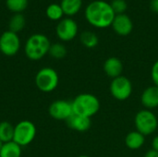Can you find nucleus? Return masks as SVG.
Returning <instances> with one entry per match:
<instances>
[{
    "label": "nucleus",
    "mask_w": 158,
    "mask_h": 157,
    "mask_svg": "<svg viewBox=\"0 0 158 157\" xmlns=\"http://www.w3.org/2000/svg\"><path fill=\"white\" fill-rule=\"evenodd\" d=\"M22 147L11 141L3 144L0 151V157H21Z\"/></svg>",
    "instance_id": "dca6fc26"
},
{
    "label": "nucleus",
    "mask_w": 158,
    "mask_h": 157,
    "mask_svg": "<svg viewBox=\"0 0 158 157\" xmlns=\"http://www.w3.org/2000/svg\"><path fill=\"white\" fill-rule=\"evenodd\" d=\"M67 53H68L67 48L63 43H51L48 55L55 59H62L67 56Z\"/></svg>",
    "instance_id": "412c9836"
},
{
    "label": "nucleus",
    "mask_w": 158,
    "mask_h": 157,
    "mask_svg": "<svg viewBox=\"0 0 158 157\" xmlns=\"http://www.w3.org/2000/svg\"><path fill=\"white\" fill-rule=\"evenodd\" d=\"M20 49V39L18 33L10 31H4L0 36V52L6 56H13Z\"/></svg>",
    "instance_id": "6e6552de"
},
{
    "label": "nucleus",
    "mask_w": 158,
    "mask_h": 157,
    "mask_svg": "<svg viewBox=\"0 0 158 157\" xmlns=\"http://www.w3.org/2000/svg\"><path fill=\"white\" fill-rule=\"evenodd\" d=\"M145 143V136L137 130L131 131L125 138V144L131 150H139Z\"/></svg>",
    "instance_id": "2eb2a0df"
},
{
    "label": "nucleus",
    "mask_w": 158,
    "mask_h": 157,
    "mask_svg": "<svg viewBox=\"0 0 158 157\" xmlns=\"http://www.w3.org/2000/svg\"><path fill=\"white\" fill-rule=\"evenodd\" d=\"M25 24H26L25 17L21 13H15L9 19L8 31L18 33L24 29Z\"/></svg>",
    "instance_id": "a211bd4d"
},
{
    "label": "nucleus",
    "mask_w": 158,
    "mask_h": 157,
    "mask_svg": "<svg viewBox=\"0 0 158 157\" xmlns=\"http://www.w3.org/2000/svg\"><path fill=\"white\" fill-rule=\"evenodd\" d=\"M48 113L50 117L56 120L67 121V119L73 114L72 104L66 100H56L50 104Z\"/></svg>",
    "instance_id": "9d476101"
},
{
    "label": "nucleus",
    "mask_w": 158,
    "mask_h": 157,
    "mask_svg": "<svg viewBox=\"0 0 158 157\" xmlns=\"http://www.w3.org/2000/svg\"><path fill=\"white\" fill-rule=\"evenodd\" d=\"M78 31L79 28L77 22L70 18H66L59 20L56 28V36L63 42H69L73 40L77 36Z\"/></svg>",
    "instance_id": "1a4fd4ad"
},
{
    "label": "nucleus",
    "mask_w": 158,
    "mask_h": 157,
    "mask_svg": "<svg viewBox=\"0 0 158 157\" xmlns=\"http://www.w3.org/2000/svg\"><path fill=\"white\" fill-rule=\"evenodd\" d=\"M144 157H158V152L153 150V149H151V150H149V151L145 154Z\"/></svg>",
    "instance_id": "cd10ccee"
},
{
    "label": "nucleus",
    "mask_w": 158,
    "mask_h": 157,
    "mask_svg": "<svg viewBox=\"0 0 158 157\" xmlns=\"http://www.w3.org/2000/svg\"><path fill=\"white\" fill-rule=\"evenodd\" d=\"M152 149L158 152V135H156L152 142Z\"/></svg>",
    "instance_id": "bb28decb"
},
{
    "label": "nucleus",
    "mask_w": 158,
    "mask_h": 157,
    "mask_svg": "<svg viewBox=\"0 0 158 157\" xmlns=\"http://www.w3.org/2000/svg\"><path fill=\"white\" fill-rule=\"evenodd\" d=\"M66 122L69 129L79 131V132L87 131L92 127V119L91 118L77 115L74 113L67 119Z\"/></svg>",
    "instance_id": "f8f14e48"
},
{
    "label": "nucleus",
    "mask_w": 158,
    "mask_h": 157,
    "mask_svg": "<svg viewBox=\"0 0 158 157\" xmlns=\"http://www.w3.org/2000/svg\"><path fill=\"white\" fill-rule=\"evenodd\" d=\"M78 157H90V156H88V155H80V156H78Z\"/></svg>",
    "instance_id": "c756f323"
},
{
    "label": "nucleus",
    "mask_w": 158,
    "mask_h": 157,
    "mask_svg": "<svg viewBox=\"0 0 158 157\" xmlns=\"http://www.w3.org/2000/svg\"><path fill=\"white\" fill-rule=\"evenodd\" d=\"M51 46V43L47 36L42 33L31 35L24 45L25 56L32 61H37L45 56Z\"/></svg>",
    "instance_id": "f03ea898"
},
{
    "label": "nucleus",
    "mask_w": 158,
    "mask_h": 157,
    "mask_svg": "<svg viewBox=\"0 0 158 157\" xmlns=\"http://www.w3.org/2000/svg\"><path fill=\"white\" fill-rule=\"evenodd\" d=\"M85 19L92 26L99 29L110 27L116 17L110 3L103 0L91 2L85 9Z\"/></svg>",
    "instance_id": "f257e3e1"
},
{
    "label": "nucleus",
    "mask_w": 158,
    "mask_h": 157,
    "mask_svg": "<svg viewBox=\"0 0 158 157\" xmlns=\"http://www.w3.org/2000/svg\"><path fill=\"white\" fill-rule=\"evenodd\" d=\"M28 0H6V7L14 13H21L28 6Z\"/></svg>",
    "instance_id": "5701e85b"
},
{
    "label": "nucleus",
    "mask_w": 158,
    "mask_h": 157,
    "mask_svg": "<svg viewBox=\"0 0 158 157\" xmlns=\"http://www.w3.org/2000/svg\"><path fill=\"white\" fill-rule=\"evenodd\" d=\"M73 113L92 118L100 110L99 99L92 93H81L71 102Z\"/></svg>",
    "instance_id": "7ed1b4c3"
},
{
    "label": "nucleus",
    "mask_w": 158,
    "mask_h": 157,
    "mask_svg": "<svg viewBox=\"0 0 158 157\" xmlns=\"http://www.w3.org/2000/svg\"><path fill=\"white\" fill-rule=\"evenodd\" d=\"M150 9L154 13L158 14V0H150Z\"/></svg>",
    "instance_id": "a878e982"
},
{
    "label": "nucleus",
    "mask_w": 158,
    "mask_h": 157,
    "mask_svg": "<svg viewBox=\"0 0 158 157\" xmlns=\"http://www.w3.org/2000/svg\"><path fill=\"white\" fill-rule=\"evenodd\" d=\"M3 144H4V143H2V142L0 141V151H1V149H2V146H3Z\"/></svg>",
    "instance_id": "c85d7f7f"
},
{
    "label": "nucleus",
    "mask_w": 158,
    "mask_h": 157,
    "mask_svg": "<svg viewBox=\"0 0 158 157\" xmlns=\"http://www.w3.org/2000/svg\"><path fill=\"white\" fill-rule=\"evenodd\" d=\"M14 126L7 121L0 122V141L4 143L13 141Z\"/></svg>",
    "instance_id": "6ab92c4d"
},
{
    "label": "nucleus",
    "mask_w": 158,
    "mask_h": 157,
    "mask_svg": "<svg viewBox=\"0 0 158 157\" xmlns=\"http://www.w3.org/2000/svg\"><path fill=\"white\" fill-rule=\"evenodd\" d=\"M34 81L39 91L48 93L55 91L58 86L59 76L54 68L44 67L36 73Z\"/></svg>",
    "instance_id": "20e7f679"
},
{
    "label": "nucleus",
    "mask_w": 158,
    "mask_h": 157,
    "mask_svg": "<svg viewBox=\"0 0 158 157\" xmlns=\"http://www.w3.org/2000/svg\"><path fill=\"white\" fill-rule=\"evenodd\" d=\"M81 43L87 48H94L99 43L98 36L91 31H85L81 34Z\"/></svg>",
    "instance_id": "aec40b11"
},
{
    "label": "nucleus",
    "mask_w": 158,
    "mask_h": 157,
    "mask_svg": "<svg viewBox=\"0 0 158 157\" xmlns=\"http://www.w3.org/2000/svg\"><path fill=\"white\" fill-rule=\"evenodd\" d=\"M46 16L49 19L51 20H61L64 12L62 10V7L60 6V4H50L47 7H46Z\"/></svg>",
    "instance_id": "4be33fe9"
},
{
    "label": "nucleus",
    "mask_w": 158,
    "mask_h": 157,
    "mask_svg": "<svg viewBox=\"0 0 158 157\" xmlns=\"http://www.w3.org/2000/svg\"><path fill=\"white\" fill-rule=\"evenodd\" d=\"M60 6L65 15L74 16L81 8L82 0H61Z\"/></svg>",
    "instance_id": "f3484780"
},
{
    "label": "nucleus",
    "mask_w": 158,
    "mask_h": 157,
    "mask_svg": "<svg viewBox=\"0 0 158 157\" xmlns=\"http://www.w3.org/2000/svg\"><path fill=\"white\" fill-rule=\"evenodd\" d=\"M103 68H104L105 73L113 80L122 75L123 63L118 57L111 56V57H108L104 62Z\"/></svg>",
    "instance_id": "ddd939ff"
},
{
    "label": "nucleus",
    "mask_w": 158,
    "mask_h": 157,
    "mask_svg": "<svg viewBox=\"0 0 158 157\" xmlns=\"http://www.w3.org/2000/svg\"><path fill=\"white\" fill-rule=\"evenodd\" d=\"M37 134V129L33 122L30 120H21L14 126V137L13 142L19 146L24 147L31 144L35 139Z\"/></svg>",
    "instance_id": "39448f33"
},
{
    "label": "nucleus",
    "mask_w": 158,
    "mask_h": 157,
    "mask_svg": "<svg viewBox=\"0 0 158 157\" xmlns=\"http://www.w3.org/2000/svg\"><path fill=\"white\" fill-rule=\"evenodd\" d=\"M141 102L146 109L158 107V87L154 85L147 87L141 95Z\"/></svg>",
    "instance_id": "4468645a"
},
{
    "label": "nucleus",
    "mask_w": 158,
    "mask_h": 157,
    "mask_svg": "<svg viewBox=\"0 0 158 157\" xmlns=\"http://www.w3.org/2000/svg\"><path fill=\"white\" fill-rule=\"evenodd\" d=\"M109 91L112 97L116 100L125 101L129 99L132 93V83L127 77L121 75L112 80Z\"/></svg>",
    "instance_id": "0eeeda50"
},
{
    "label": "nucleus",
    "mask_w": 158,
    "mask_h": 157,
    "mask_svg": "<svg viewBox=\"0 0 158 157\" xmlns=\"http://www.w3.org/2000/svg\"><path fill=\"white\" fill-rule=\"evenodd\" d=\"M151 77L156 86L158 87V60H156L151 69Z\"/></svg>",
    "instance_id": "393cba45"
},
{
    "label": "nucleus",
    "mask_w": 158,
    "mask_h": 157,
    "mask_svg": "<svg viewBox=\"0 0 158 157\" xmlns=\"http://www.w3.org/2000/svg\"><path fill=\"white\" fill-rule=\"evenodd\" d=\"M110 6L116 15L125 14L128 8V4L125 0H112Z\"/></svg>",
    "instance_id": "b1692460"
},
{
    "label": "nucleus",
    "mask_w": 158,
    "mask_h": 157,
    "mask_svg": "<svg viewBox=\"0 0 158 157\" xmlns=\"http://www.w3.org/2000/svg\"><path fill=\"white\" fill-rule=\"evenodd\" d=\"M111 27L118 35L127 36L132 31L133 22L127 14L116 15Z\"/></svg>",
    "instance_id": "9b49d317"
},
{
    "label": "nucleus",
    "mask_w": 158,
    "mask_h": 157,
    "mask_svg": "<svg viewBox=\"0 0 158 157\" xmlns=\"http://www.w3.org/2000/svg\"><path fill=\"white\" fill-rule=\"evenodd\" d=\"M134 124L137 131L144 136H148L157 130L158 119L151 110L143 109L136 114Z\"/></svg>",
    "instance_id": "423d86ee"
}]
</instances>
